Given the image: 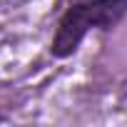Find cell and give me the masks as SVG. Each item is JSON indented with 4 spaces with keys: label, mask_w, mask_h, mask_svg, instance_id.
I'll return each mask as SVG.
<instances>
[{
    "label": "cell",
    "mask_w": 127,
    "mask_h": 127,
    "mask_svg": "<svg viewBox=\"0 0 127 127\" xmlns=\"http://www.w3.org/2000/svg\"><path fill=\"white\" fill-rule=\"evenodd\" d=\"M125 18L127 0H70L55 23L47 52L55 60H67L90 32H110Z\"/></svg>",
    "instance_id": "1"
},
{
    "label": "cell",
    "mask_w": 127,
    "mask_h": 127,
    "mask_svg": "<svg viewBox=\"0 0 127 127\" xmlns=\"http://www.w3.org/2000/svg\"><path fill=\"white\" fill-rule=\"evenodd\" d=\"M3 120H5V117H3V115H0V122H3Z\"/></svg>",
    "instance_id": "2"
}]
</instances>
